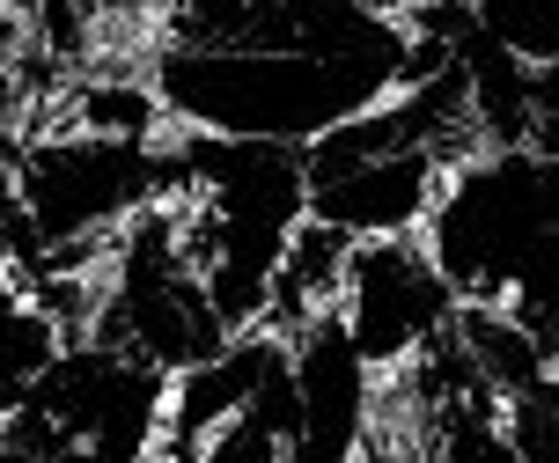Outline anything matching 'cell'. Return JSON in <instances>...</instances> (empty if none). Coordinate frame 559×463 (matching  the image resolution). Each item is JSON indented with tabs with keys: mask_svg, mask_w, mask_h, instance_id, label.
Returning <instances> with one entry per match:
<instances>
[{
	"mask_svg": "<svg viewBox=\"0 0 559 463\" xmlns=\"http://www.w3.org/2000/svg\"><path fill=\"white\" fill-rule=\"evenodd\" d=\"M419 250L456 309H501L559 360V163L531 147H472L442 169Z\"/></svg>",
	"mask_w": 559,
	"mask_h": 463,
	"instance_id": "obj_1",
	"label": "cell"
},
{
	"mask_svg": "<svg viewBox=\"0 0 559 463\" xmlns=\"http://www.w3.org/2000/svg\"><path fill=\"white\" fill-rule=\"evenodd\" d=\"M29 265L104 258L133 214L163 199V140H111L82 126H29L8 163Z\"/></svg>",
	"mask_w": 559,
	"mask_h": 463,
	"instance_id": "obj_2",
	"label": "cell"
},
{
	"mask_svg": "<svg viewBox=\"0 0 559 463\" xmlns=\"http://www.w3.org/2000/svg\"><path fill=\"white\" fill-rule=\"evenodd\" d=\"M332 317H338V331L354 339V354H361L376 376H405L413 360H427L449 339L456 295H449L442 273L427 265L419 236H383V244L346 250Z\"/></svg>",
	"mask_w": 559,
	"mask_h": 463,
	"instance_id": "obj_3",
	"label": "cell"
},
{
	"mask_svg": "<svg viewBox=\"0 0 559 463\" xmlns=\"http://www.w3.org/2000/svg\"><path fill=\"white\" fill-rule=\"evenodd\" d=\"M287 463H368L376 449V412H383V376L354 354L338 317H309L287 331Z\"/></svg>",
	"mask_w": 559,
	"mask_h": 463,
	"instance_id": "obj_4",
	"label": "cell"
},
{
	"mask_svg": "<svg viewBox=\"0 0 559 463\" xmlns=\"http://www.w3.org/2000/svg\"><path fill=\"white\" fill-rule=\"evenodd\" d=\"M449 155H368L346 169H309V221L346 244H383V236H419L427 199L442 185Z\"/></svg>",
	"mask_w": 559,
	"mask_h": 463,
	"instance_id": "obj_5",
	"label": "cell"
},
{
	"mask_svg": "<svg viewBox=\"0 0 559 463\" xmlns=\"http://www.w3.org/2000/svg\"><path fill=\"white\" fill-rule=\"evenodd\" d=\"M287 354L280 331H236L214 360H199L185 376H169V397H163V435H155V463H192L206 441L222 435L236 412H251L258 382L273 376V360Z\"/></svg>",
	"mask_w": 559,
	"mask_h": 463,
	"instance_id": "obj_6",
	"label": "cell"
},
{
	"mask_svg": "<svg viewBox=\"0 0 559 463\" xmlns=\"http://www.w3.org/2000/svg\"><path fill=\"white\" fill-rule=\"evenodd\" d=\"M67 331L45 317V301L29 295V280H0V419H15L29 405V390L45 382V368L59 360Z\"/></svg>",
	"mask_w": 559,
	"mask_h": 463,
	"instance_id": "obj_7",
	"label": "cell"
},
{
	"mask_svg": "<svg viewBox=\"0 0 559 463\" xmlns=\"http://www.w3.org/2000/svg\"><path fill=\"white\" fill-rule=\"evenodd\" d=\"M464 15L501 59L559 74V0H464Z\"/></svg>",
	"mask_w": 559,
	"mask_h": 463,
	"instance_id": "obj_8",
	"label": "cell"
},
{
	"mask_svg": "<svg viewBox=\"0 0 559 463\" xmlns=\"http://www.w3.org/2000/svg\"><path fill=\"white\" fill-rule=\"evenodd\" d=\"M287 405H295V382H287V354H280L273 376L258 382L251 412H236L192 463H287Z\"/></svg>",
	"mask_w": 559,
	"mask_h": 463,
	"instance_id": "obj_9",
	"label": "cell"
},
{
	"mask_svg": "<svg viewBox=\"0 0 559 463\" xmlns=\"http://www.w3.org/2000/svg\"><path fill=\"white\" fill-rule=\"evenodd\" d=\"M501 449L508 463H559V360L515 397H501Z\"/></svg>",
	"mask_w": 559,
	"mask_h": 463,
	"instance_id": "obj_10",
	"label": "cell"
},
{
	"mask_svg": "<svg viewBox=\"0 0 559 463\" xmlns=\"http://www.w3.org/2000/svg\"><path fill=\"white\" fill-rule=\"evenodd\" d=\"M523 147L559 163V74H531V110H523Z\"/></svg>",
	"mask_w": 559,
	"mask_h": 463,
	"instance_id": "obj_11",
	"label": "cell"
},
{
	"mask_svg": "<svg viewBox=\"0 0 559 463\" xmlns=\"http://www.w3.org/2000/svg\"><path fill=\"white\" fill-rule=\"evenodd\" d=\"M0 463H29V449L15 441V427H8V419H0Z\"/></svg>",
	"mask_w": 559,
	"mask_h": 463,
	"instance_id": "obj_12",
	"label": "cell"
},
{
	"mask_svg": "<svg viewBox=\"0 0 559 463\" xmlns=\"http://www.w3.org/2000/svg\"><path fill=\"white\" fill-rule=\"evenodd\" d=\"M361 8H391V15H405V8H413V0H361Z\"/></svg>",
	"mask_w": 559,
	"mask_h": 463,
	"instance_id": "obj_13",
	"label": "cell"
}]
</instances>
